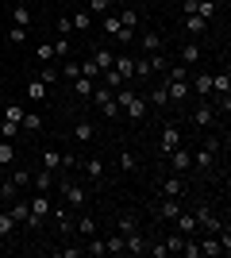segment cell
<instances>
[{
  "instance_id": "4fadbf2b",
  "label": "cell",
  "mask_w": 231,
  "mask_h": 258,
  "mask_svg": "<svg viewBox=\"0 0 231 258\" xmlns=\"http://www.w3.org/2000/svg\"><path fill=\"white\" fill-rule=\"evenodd\" d=\"M177 62H181V66H189V70H193V66H200V62H204V46H200L197 39L181 43V46H177Z\"/></svg>"
},
{
  "instance_id": "c3c4849f",
  "label": "cell",
  "mask_w": 231,
  "mask_h": 258,
  "mask_svg": "<svg viewBox=\"0 0 231 258\" xmlns=\"http://www.w3.org/2000/svg\"><path fill=\"white\" fill-rule=\"evenodd\" d=\"M73 31V23H69V16H58V35H69Z\"/></svg>"
},
{
  "instance_id": "74e56055",
  "label": "cell",
  "mask_w": 231,
  "mask_h": 258,
  "mask_svg": "<svg viewBox=\"0 0 231 258\" xmlns=\"http://www.w3.org/2000/svg\"><path fill=\"white\" fill-rule=\"evenodd\" d=\"M116 162H120V173H135V170H139V158H135L131 151H120Z\"/></svg>"
},
{
  "instance_id": "3957f363",
  "label": "cell",
  "mask_w": 231,
  "mask_h": 258,
  "mask_svg": "<svg viewBox=\"0 0 231 258\" xmlns=\"http://www.w3.org/2000/svg\"><path fill=\"white\" fill-rule=\"evenodd\" d=\"M189 123H193L197 131H216V127L223 123V116L212 108V100H200V104L189 108Z\"/></svg>"
},
{
  "instance_id": "e575fe53",
  "label": "cell",
  "mask_w": 231,
  "mask_h": 258,
  "mask_svg": "<svg viewBox=\"0 0 231 258\" xmlns=\"http://www.w3.org/2000/svg\"><path fill=\"white\" fill-rule=\"evenodd\" d=\"M35 77L46 81V85H54V81H62V70H58L54 62H46V66H39V74H35Z\"/></svg>"
},
{
  "instance_id": "9a60e30c",
  "label": "cell",
  "mask_w": 231,
  "mask_h": 258,
  "mask_svg": "<svg viewBox=\"0 0 231 258\" xmlns=\"http://www.w3.org/2000/svg\"><path fill=\"white\" fill-rule=\"evenodd\" d=\"M189 89H193V97L208 100L212 97V70H197V74H189Z\"/></svg>"
},
{
  "instance_id": "ac0fdd59",
  "label": "cell",
  "mask_w": 231,
  "mask_h": 258,
  "mask_svg": "<svg viewBox=\"0 0 231 258\" xmlns=\"http://www.w3.org/2000/svg\"><path fill=\"white\" fill-rule=\"evenodd\" d=\"M212 97H231V66H227V62L212 74ZM212 97H208V100H212Z\"/></svg>"
},
{
  "instance_id": "cb8c5ba5",
  "label": "cell",
  "mask_w": 231,
  "mask_h": 258,
  "mask_svg": "<svg viewBox=\"0 0 231 258\" xmlns=\"http://www.w3.org/2000/svg\"><path fill=\"white\" fill-rule=\"evenodd\" d=\"M20 131H23V135H39V131H43V116L27 108V112H23V119H20Z\"/></svg>"
},
{
  "instance_id": "d6986e66",
  "label": "cell",
  "mask_w": 231,
  "mask_h": 258,
  "mask_svg": "<svg viewBox=\"0 0 231 258\" xmlns=\"http://www.w3.org/2000/svg\"><path fill=\"white\" fill-rule=\"evenodd\" d=\"M139 46H143V54H158V50H166V39L154 27H143L139 31Z\"/></svg>"
},
{
  "instance_id": "8d00e7d4",
  "label": "cell",
  "mask_w": 231,
  "mask_h": 258,
  "mask_svg": "<svg viewBox=\"0 0 231 258\" xmlns=\"http://www.w3.org/2000/svg\"><path fill=\"white\" fill-rule=\"evenodd\" d=\"M23 112H27V108H23L20 100H8V104H4V119H8V123H20Z\"/></svg>"
},
{
  "instance_id": "9c48e42d",
  "label": "cell",
  "mask_w": 231,
  "mask_h": 258,
  "mask_svg": "<svg viewBox=\"0 0 231 258\" xmlns=\"http://www.w3.org/2000/svg\"><path fill=\"white\" fill-rule=\"evenodd\" d=\"M181 143H185L181 123H162V135H158V158H166V154L174 151V147H181Z\"/></svg>"
},
{
  "instance_id": "8992f818",
  "label": "cell",
  "mask_w": 231,
  "mask_h": 258,
  "mask_svg": "<svg viewBox=\"0 0 231 258\" xmlns=\"http://www.w3.org/2000/svg\"><path fill=\"white\" fill-rule=\"evenodd\" d=\"M158 197H189V177L185 173H162L158 177Z\"/></svg>"
},
{
  "instance_id": "836d02e7",
  "label": "cell",
  "mask_w": 231,
  "mask_h": 258,
  "mask_svg": "<svg viewBox=\"0 0 231 258\" xmlns=\"http://www.w3.org/2000/svg\"><path fill=\"white\" fill-rule=\"evenodd\" d=\"M116 8V0H85V12L97 20V16H104V12H112Z\"/></svg>"
},
{
  "instance_id": "4dcf8cb0",
  "label": "cell",
  "mask_w": 231,
  "mask_h": 258,
  "mask_svg": "<svg viewBox=\"0 0 231 258\" xmlns=\"http://www.w3.org/2000/svg\"><path fill=\"white\" fill-rule=\"evenodd\" d=\"M97 20H100V31L108 35V39H112V35H116V31L123 27V23H120V16H116V8H112V12H104V16H97Z\"/></svg>"
},
{
  "instance_id": "7c38bea8",
  "label": "cell",
  "mask_w": 231,
  "mask_h": 258,
  "mask_svg": "<svg viewBox=\"0 0 231 258\" xmlns=\"http://www.w3.org/2000/svg\"><path fill=\"white\" fill-rule=\"evenodd\" d=\"M27 205H31L35 224L43 227V224H46V216H50V208H54V193H31V197H27Z\"/></svg>"
},
{
  "instance_id": "60d3db41",
  "label": "cell",
  "mask_w": 231,
  "mask_h": 258,
  "mask_svg": "<svg viewBox=\"0 0 231 258\" xmlns=\"http://www.w3.org/2000/svg\"><path fill=\"white\" fill-rule=\"evenodd\" d=\"M81 66V77H93V81H100V66L93 62V58H85V62H77Z\"/></svg>"
},
{
  "instance_id": "681fc988",
  "label": "cell",
  "mask_w": 231,
  "mask_h": 258,
  "mask_svg": "<svg viewBox=\"0 0 231 258\" xmlns=\"http://www.w3.org/2000/svg\"><path fill=\"white\" fill-rule=\"evenodd\" d=\"M223 4H227V0H223Z\"/></svg>"
},
{
  "instance_id": "5bb4252c",
  "label": "cell",
  "mask_w": 231,
  "mask_h": 258,
  "mask_svg": "<svg viewBox=\"0 0 231 258\" xmlns=\"http://www.w3.org/2000/svg\"><path fill=\"white\" fill-rule=\"evenodd\" d=\"M23 100H31V104H46V100H50V85L39 81V77H27V85H23Z\"/></svg>"
},
{
  "instance_id": "f6af8a7d",
  "label": "cell",
  "mask_w": 231,
  "mask_h": 258,
  "mask_svg": "<svg viewBox=\"0 0 231 258\" xmlns=\"http://www.w3.org/2000/svg\"><path fill=\"white\" fill-rule=\"evenodd\" d=\"M58 70H62V81H66V85L73 81V77H81V66L77 62H66V66H58Z\"/></svg>"
},
{
  "instance_id": "44dd1931",
  "label": "cell",
  "mask_w": 231,
  "mask_h": 258,
  "mask_svg": "<svg viewBox=\"0 0 231 258\" xmlns=\"http://www.w3.org/2000/svg\"><path fill=\"white\" fill-rule=\"evenodd\" d=\"M39 166L50 173H62V151H54V147H46V151H39Z\"/></svg>"
},
{
  "instance_id": "ee69618b",
  "label": "cell",
  "mask_w": 231,
  "mask_h": 258,
  "mask_svg": "<svg viewBox=\"0 0 231 258\" xmlns=\"http://www.w3.org/2000/svg\"><path fill=\"white\" fill-rule=\"evenodd\" d=\"M8 43L12 46H23V43H27V27H8Z\"/></svg>"
},
{
  "instance_id": "f1b7e54d",
  "label": "cell",
  "mask_w": 231,
  "mask_h": 258,
  "mask_svg": "<svg viewBox=\"0 0 231 258\" xmlns=\"http://www.w3.org/2000/svg\"><path fill=\"white\" fill-rule=\"evenodd\" d=\"M193 16H200V20H216L220 16V0H197V8H193Z\"/></svg>"
},
{
  "instance_id": "f35d334b",
  "label": "cell",
  "mask_w": 231,
  "mask_h": 258,
  "mask_svg": "<svg viewBox=\"0 0 231 258\" xmlns=\"http://www.w3.org/2000/svg\"><path fill=\"white\" fill-rule=\"evenodd\" d=\"M58 258H85V247L81 243H66V247H54Z\"/></svg>"
},
{
  "instance_id": "ffe728a7",
  "label": "cell",
  "mask_w": 231,
  "mask_h": 258,
  "mask_svg": "<svg viewBox=\"0 0 231 258\" xmlns=\"http://www.w3.org/2000/svg\"><path fill=\"white\" fill-rule=\"evenodd\" d=\"M143 97H146V104H150L154 112H170V108H174V104H170V97H166V89H162V85H154V89H146Z\"/></svg>"
},
{
  "instance_id": "484cf974",
  "label": "cell",
  "mask_w": 231,
  "mask_h": 258,
  "mask_svg": "<svg viewBox=\"0 0 231 258\" xmlns=\"http://www.w3.org/2000/svg\"><path fill=\"white\" fill-rule=\"evenodd\" d=\"M16 220H12V212H0V247H4V243H8L12 247V239H16Z\"/></svg>"
},
{
  "instance_id": "5b68a950",
  "label": "cell",
  "mask_w": 231,
  "mask_h": 258,
  "mask_svg": "<svg viewBox=\"0 0 231 258\" xmlns=\"http://www.w3.org/2000/svg\"><path fill=\"white\" fill-rule=\"evenodd\" d=\"M189 208V197H158L154 201V220L158 224H170L177 212H185Z\"/></svg>"
},
{
  "instance_id": "6da1fadb",
  "label": "cell",
  "mask_w": 231,
  "mask_h": 258,
  "mask_svg": "<svg viewBox=\"0 0 231 258\" xmlns=\"http://www.w3.org/2000/svg\"><path fill=\"white\" fill-rule=\"evenodd\" d=\"M54 193H58V201H62L69 212H81V208H89V201H93L89 185H85V181H77L73 173H62V177H58Z\"/></svg>"
},
{
  "instance_id": "2e32d148",
  "label": "cell",
  "mask_w": 231,
  "mask_h": 258,
  "mask_svg": "<svg viewBox=\"0 0 231 258\" xmlns=\"http://www.w3.org/2000/svg\"><path fill=\"white\" fill-rule=\"evenodd\" d=\"M112 231H120V235L143 231V227H139V216H135V208H120V212H116V224H112Z\"/></svg>"
},
{
  "instance_id": "4316f807",
  "label": "cell",
  "mask_w": 231,
  "mask_h": 258,
  "mask_svg": "<svg viewBox=\"0 0 231 258\" xmlns=\"http://www.w3.org/2000/svg\"><path fill=\"white\" fill-rule=\"evenodd\" d=\"M89 58H93V62L100 66V74H104V70H112V58H116V50H112V46H93V54H89Z\"/></svg>"
},
{
  "instance_id": "8fae6325",
  "label": "cell",
  "mask_w": 231,
  "mask_h": 258,
  "mask_svg": "<svg viewBox=\"0 0 231 258\" xmlns=\"http://www.w3.org/2000/svg\"><path fill=\"white\" fill-rule=\"evenodd\" d=\"M69 139H73L77 147H89V143L97 139V123H93L89 116H77V119H73V127H69Z\"/></svg>"
},
{
  "instance_id": "30bf717a",
  "label": "cell",
  "mask_w": 231,
  "mask_h": 258,
  "mask_svg": "<svg viewBox=\"0 0 231 258\" xmlns=\"http://www.w3.org/2000/svg\"><path fill=\"white\" fill-rule=\"evenodd\" d=\"M46 220H54V231H58L62 239L73 235V212H69L62 201H54V208H50V216H46Z\"/></svg>"
},
{
  "instance_id": "f546056e",
  "label": "cell",
  "mask_w": 231,
  "mask_h": 258,
  "mask_svg": "<svg viewBox=\"0 0 231 258\" xmlns=\"http://www.w3.org/2000/svg\"><path fill=\"white\" fill-rule=\"evenodd\" d=\"M116 16H120V23H123V27H131V31H139V27H143L139 8H116Z\"/></svg>"
},
{
  "instance_id": "1f68e13d",
  "label": "cell",
  "mask_w": 231,
  "mask_h": 258,
  "mask_svg": "<svg viewBox=\"0 0 231 258\" xmlns=\"http://www.w3.org/2000/svg\"><path fill=\"white\" fill-rule=\"evenodd\" d=\"M16 154H20V151H16V143H12V139H0V170H8L12 162H16Z\"/></svg>"
},
{
  "instance_id": "b9f144b4",
  "label": "cell",
  "mask_w": 231,
  "mask_h": 258,
  "mask_svg": "<svg viewBox=\"0 0 231 258\" xmlns=\"http://www.w3.org/2000/svg\"><path fill=\"white\" fill-rule=\"evenodd\" d=\"M20 135H23V131H20V123H8V119L0 123V139H12V143H16Z\"/></svg>"
},
{
  "instance_id": "277c9868",
  "label": "cell",
  "mask_w": 231,
  "mask_h": 258,
  "mask_svg": "<svg viewBox=\"0 0 231 258\" xmlns=\"http://www.w3.org/2000/svg\"><path fill=\"white\" fill-rule=\"evenodd\" d=\"M162 162L170 166V173H185V177H193V147H189V143L174 147V151L166 154Z\"/></svg>"
},
{
  "instance_id": "ab89813d",
  "label": "cell",
  "mask_w": 231,
  "mask_h": 258,
  "mask_svg": "<svg viewBox=\"0 0 231 258\" xmlns=\"http://www.w3.org/2000/svg\"><path fill=\"white\" fill-rule=\"evenodd\" d=\"M104 250H108V254H123V235H120V231L104 235Z\"/></svg>"
},
{
  "instance_id": "d6a6232c",
  "label": "cell",
  "mask_w": 231,
  "mask_h": 258,
  "mask_svg": "<svg viewBox=\"0 0 231 258\" xmlns=\"http://www.w3.org/2000/svg\"><path fill=\"white\" fill-rule=\"evenodd\" d=\"M69 23H73V31H93V23H97V20H93L85 8H77L73 16H69Z\"/></svg>"
},
{
  "instance_id": "83f0119b",
  "label": "cell",
  "mask_w": 231,
  "mask_h": 258,
  "mask_svg": "<svg viewBox=\"0 0 231 258\" xmlns=\"http://www.w3.org/2000/svg\"><path fill=\"white\" fill-rule=\"evenodd\" d=\"M12 27H27V31H31V8H27V4H12Z\"/></svg>"
},
{
  "instance_id": "ba28073f",
  "label": "cell",
  "mask_w": 231,
  "mask_h": 258,
  "mask_svg": "<svg viewBox=\"0 0 231 258\" xmlns=\"http://www.w3.org/2000/svg\"><path fill=\"white\" fill-rule=\"evenodd\" d=\"M77 170L85 173V185H104V177H108V170H104V158H100V154L81 158V166H77Z\"/></svg>"
},
{
  "instance_id": "d4e9b609",
  "label": "cell",
  "mask_w": 231,
  "mask_h": 258,
  "mask_svg": "<svg viewBox=\"0 0 231 258\" xmlns=\"http://www.w3.org/2000/svg\"><path fill=\"white\" fill-rule=\"evenodd\" d=\"M31 170H35V166H16V170L8 173V181L23 193V189H31Z\"/></svg>"
},
{
  "instance_id": "7dc6e473",
  "label": "cell",
  "mask_w": 231,
  "mask_h": 258,
  "mask_svg": "<svg viewBox=\"0 0 231 258\" xmlns=\"http://www.w3.org/2000/svg\"><path fill=\"white\" fill-rule=\"evenodd\" d=\"M54 62V43H39V66Z\"/></svg>"
},
{
  "instance_id": "7bdbcfd3",
  "label": "cell",
  "mask_w": 231,
  "mask_h": 258,
  "mask_svg": "<svg viewBox=\"0 0 231 258\" xmlns=\"http://www.w3.org/2000/svg\"><path fill=\"white\" fill-rule=\"evenodd\" d=\"M58 58H69V35H58L54 39V62Z\"/></svg>"
},
{
  "instance_id": "e0dca14e",
  "label": "cell",
  "mask_w": 231,
  "mask_h": 258,
  "mask_svg": "<svg viewBox=\"0 0 231 258\" xmlns=\"http://www.w3.org/2000/svg\"><path fill=\"white\" fill-rule=\"evenodd\" d=\"M54 185H58V173L43 170V166H35V170H31V189H35V193H54Z\"/></svg>"
},
{
  "instance_id": "52a82bcc",
  "label": "cell",
  "mask_w": 231,
  "mask_h": 258,
  "mask_svg": "<svg viewBox=\"0 0 231 258\" xmlns=\"http://www.w3.org/2000/svg\"><path fill=\"white\" fill-rule=\"evenodd\" d=\"M8 212H12V220L23 227V231H39V224H35V216H31V205H27V197H16V201H8Z\"/></svg>"
},
{
  "instance_id": "bcb514c9",
  "label": "cell",
  "mask_w": 231,
  "mask_h": 258,
  "mask_svg": "<svg viewBox=\"0 0 231 258\" xmlns=\"http://www.w3.org/2000/svg\"><path fill=\"white\" fill-rule=\"evenodd\" d=\"M16 197H20V189H16V185L4 177V181H0V201H16Z\"/></svg>"
},
{
  "instance_id": "603a6c76",
  "label": "cell",
  "mask_w": 231,
  "mask_h": 258,
  "mask_svg": "<svg viewBox=\"0 0 231 258\" xmlns=\"http://www.w3.org/2000/svg\"><path fill=\"white\" fill-rule=\"evenodd\" d=\"M208 27H212V23L200 20V16H181V31H189L193 39H197V35H208Z\"/></svg>"
},
{
  "instance_id": "7402d4cb",
  "label": "cell",
  "mask_w": 231,
  "mask_h": 258,
  "mask_svg": "<svg viewBox=\"0 0 231 258\" xmlns=\"http://www.w3.org/2000/svg\"><path fill=\"white\" fill-rule=\"evenodd\" d=\"M93 89H97L93 77H73V81H69V93H73L77 100H89V97H93Z\"/></svg>"
},
{
  "instance_id": "7a4b0ae2",
  "label": "cell",
  "mask_w": 231,
  "mask_h": 258,
  "mask_svg": "<svg viewBox=\"0 0 231 258\" xmlns=\"http://www.w3.org/2000/svg\"><path fill=\"white\" fill-rule=\"evenodd\" d=\"M193 212V220H197V231H208V235H220L223 227H227V220H223L216 208L208 205V201H197V205L189 208Z\"/></svg>"
},
{
  "instance_id": "d590c367",
  "label": "cell",
  "mask_w": 231,
  "mask_h": 258,
  "mask_svg": "<svg viewBox=\"0 0 231 258\" xmlns=\"http://www.w3.org/2000/svg\"><path fill=\"white\" fill-rule=\"evenodd\" d=\"M100 85H104V89H112V93H116V89H123V85H127V81H123V77L116 74V70H104V74H100Z\"/></svg>"
}]
</instances>
